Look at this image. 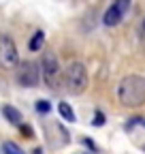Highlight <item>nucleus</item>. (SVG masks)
I'll use <instances>...</instances> for the list:
<instances>
[{"label": "nucleus", "mask_w": 145, "mask_h": 154, "mask_svg": "<svg viewBox=\"0 0 145 154\" xmlns=\"http://www.w3.org/2000/svg\"><path fill=\"white\" fill-rule=\"evenodd\" d=\"M36 111L39 113H49L51 111V105H49V101H36Z\"/></svg>", "instance_id": "11"}, {"label": "nucleus", "mask_w": 145, "mask_h": 154, "mask_svg": "<svg viewBox=\"0 0 145 154\" xmlns=\"http://www.w3.org/2000/svg\"><path fill=\"white\" fill-rule=\"evenodd\" d=\"M0 66L2 69H17L19 66L17 45L9 34H0Z\"/></svg>", "instance_id": "4"}, {"label": "nucleus", "mask_w": 145, "mask_h": 154, "mask_svg": "<svg viewBox=\"0 0 145 154\" xmlns=\"http://www.w3.org/2000/svg\"><path fill=\"white\" fill-rule=\"evenodd\" d=\"M58 111H60V116H62L66 122H75L77 120L75 118V111H72V107L68 103H58Z\"/></svg>", "instance_id": "9"}, {"label": "nucleus", "mask_w": 145, "mask_h": 154, "mask_svg": "<svg viewBox=\"0 0 145 154\" xmlns=\"http://www.w3.org/2000/svg\"><path fill=\"white\" fill-rule=\"evenodd\" d=\"M87 69L83 62H70L64 73V84L72 94H81L87 88Z\"/></svg>", "instance_id": "2"}, {"label": "nucleus", "mask_w": 145, "mask_h": 154, "mask_svg": "<svg viewBox=\"0 0 145 154\" xmlns=\"http://www.w3.org/2000/svg\"><path fill=\"white\" fill-rule=\"evenodd\" d=\"M105 122H107V120H105V113H102V111H96V113H94L92 124H94V126H102Z\"/></svg>", "instance_id": "12"}, {"label": "nucleus", "mask_w": 145, "mask_h": 154, "mask_svg": "<svg viewBox=\"0 0 145 154\" xmlns=\"http://www.w3.org/2000/svg\"><path fill=\"white\" fill-rule=\"evenodd\" d=\"M143 152H145V146H143Z\"/></svg>", "instance_id": "17"}, {"label": "nucleus", "mask_w": 145, "mask_h": 154, "mask_svg": "<svg viewBox=\"0 0 145 154\" xmlns=\"http://www.w3.org/2000/svg\"><path fill=\"white\" fill-rule=\"evenodd\" d=\"M2 113H4V118H7L11 124H17V126H22V113H19V109H15L13 105H4Z\"/></svg>", "instance_id": "7"}, {"label": "nucleus", "mask_w": 145, "mask_h": 154, "mask_svg": "<svg viewBox=\"0 0 145 154\" xmlns=\"http://www.w3.org/2000/svg\"><path fill=\"white\" fill-rule=\"evenodd\" d=\"M15 79H17V84L24 86V88H34L36 84H39V79H41L39 64L32 62V60L19 62V66H17V71H15Z\"/></svg>", "instance_id": "5"}, {"label": "nucleus", "mask_w": 145, "mask_h": 154, "mask_svg": "<svg viewBox=\"0 0 145 154\" xmlns=\"http://www.w3.org/2000/svg\"><path fill=\"white\" fill-rule=\"evenodd\" d=\"M128 7H130L128 0L113 2L111 7L105 11V15H102V24H105V26H117V24L122 22V17H124V13H126V9H128Z\"/></svg>", "instance_id": "6"}, {"label": "nucleus", "mask_w": 145, "mask_h": 154, "mask_svg": "<svg viewBox=\"0 0 145 154\" xmlns=\"http://www.w3.org/2000/svg\"><path fill=\"white\" fill-rule=\"evenodd\" d=\"M120 103L124 107H141L145 105V77L126 75L117 88Z\"/></svg>", "instance_id": "1"}, {"label": "nucleus", "mask_w": 145, "mask_h": 154, "mask_svg": "<svg viewBox=\"0 0 145 154\" xmlns=\"http://www.w3.org/2000/svg\"><path fill=\"white\" fill-rule=\"evenodd\" d=\"M43 45H45V32H43V30H36V32L32 34V38H30L28 47H30V51H41Z\"/></svg>", "instance_id": "8"}, {"label": "nucleus", "mask_w": 145, "mask_h": 154, "mask_svg": "<svg viewBox=\"0 0 145 154\" xmlns=\"http://www.w3.org/2000/svg\"><path fill=\"white\" fill-rule=\"evenodd\" d=\"M2 154H24V150L15 141H4L2 143Z\"/></svg>", "instance_id": "10"}, {"label": "nucleus", "mask_w": 145, "mask_h": 154, "mask_svg": "<svg viewBox=\"0 0 145 154\" xmlns=\"http://www.w3.org/2000/svg\"><path fill=\"white\" fill-rule=\"evenodd\" d=\"M83 141H85V146H87V148H92V150H96V146H94L92 141H90V139H83Z\"/></svg>", "instance_id": "14"}, {"label": "nucleus", "mask_w": 145, "mask_h": 154, "mask_svg": "<svg viewBox=\"0 0 145 154\" xmlns=\"http://www.w3.org/2000/svg\"><path fill=\"white\" fill-rule=\"evenodd\" d=\"M19 128H22V133H24V135H26V137H32V135H34V133H32V128H30V126H28V124H22V126H19Z\"/></svg>", "instance_id": "13"}, {"label": "nucleus", "mask_w": 145, "mask_h": 154, "mask_svg": "<svg viewBox=\"0 0 145 154\" xmlns=\"http://www.w3.org/2000/svg\"><path fill=\"white\" fill-rule=\"evenodd\" d=\"M41 73H43V79L49 88L56 90L60 86V62H58V56L53 51H45L43 54V60H41Z\"/></svg>", "instance_id": "3"}, {"label": "nucleus", "mask_w": 145, "mask_h": 154, "mask_svg": "<svg viewBox=\"0 0 145 154\" xmlns=\"http://www.w3.org/2000/svg\"><path fill=\"white\" fill-rule=\"evenodd\" d=\"M32 154H43V150H41V148H36V150H32Z\"/></svg>", "instance_id": "15"}, {"label": "nucleus", "mask_w": 145, "mask_h": 154, "mask_svg": "<svg viewBox=\"0 0 145 154\" xmlns=\"http://www.w3.org/2000/svg\"><path fill=\"white\" fill-rule=\"evenodd\" d=\"M139 124H141V126L145 128V118H139Z\"/></svg>", "instance_id": "16"}]
</instances>
